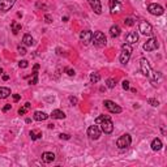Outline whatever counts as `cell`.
Listing matches in <instances>:
<instances>
[{
  "mask_svg": "<svg viewBox=\"0 0 167 167\" xmlns=\"http://www.w3.org/2000/svg\"><path fill=\"white\" fill-rule=\"evenodd\" d=\"M1 76H3V80H4V81H7L8 78H9V76H8V75H1Z\"/></svg>",
  "mask_w": 167,
  "mask_h": 167,
  "instance_id": "cell-41",
  "label": "cell"
},
{
  "mask_svg": "<svg viewBox=\"0 0 167 167\" xmlns=\"http://www.w3.org/2000/svg\"><path fill=\"white\" fill-rule=\"evenodd\" d=\"M140 71H141L142 75L146 76V77H149V78H151V76H153L151 65H150V63L145 59V57H142V59L140 60Z\"/></svg>",
  "mask_w": 167,
  "mask_h": 167,
  "instance_id": "cell-2",
  "label": "cell"
},
{
  "mask_svg": "<svg viewBox=\"0 0 167 167\" xmlns=\"http://www.w3.org/2000/svg\"><path fill=\"white\" fill-rule=\"evenodd\" d=\"M121 86H123V89H124V90H128V89H129V81L124 80L123 82H121Z\"/></svg>",
  "mask_w": 167,
  "mask_h": 167,
  "instance_id": "cell-32",
  "label": "cell"
},
{
  "mask_svg": "<svg viewBox=\"0 0 167 167\" xmlns=\"http://www.w3.org/2000/svg\"><path fill=\"white\" fill-rule=\"evenodd\" d=\"M140 32L144 35H151L153 28H151V25L149 22H146V21H141V22H140Z\"/></svg>",
  "mask_w": 167,
  "mask_h": 167,
  "instance_id": "cell-10",
  "label": "cell"
},
{
  "mask_svg": "<svg viewBox=\"0 0 167 167\" xmlns=\"http://www.w3.org/2000/svg\"><path fill=\"white\" fill-rule=\"evenodd\" d=\"M106 85H107V87H110V89H114V87L116 86V80H115V78H108V80L106 81Z\"/></svg>",
  "mask_w": 167,
  "mask_h": 167,
  "instance_id": "cell-26",
  "label": "cell"
},
{
  "mask_svg": "<svg viewBox=\"0 0 167 167\" xmlns=\"http://www.w3.org/2000/svg\"><path fill=\"white\" fill-rule=\"evenodd\" d=\"M11 107H12L11 105H7V106H4V107H3V112H7V111H9V110H11Z\"/></svg>",
  "mask_w": 167,
  "mask_h": 167,
  "instance_id": "cell-39",
  "label": "cell"
},
{
  "mask_svg": "<svg viewBox=\"0 0 167 167\" xmlns=\"http://www.w3.org/2000/svg\"><path fill=\"white\" fill-rule=\"evenodd\" d=\"M48 116H50V115H47L46 112H42V111L34 112V120H37V121H44L48 119Z\"/></svg>",
  "mask_w": 167,
  "mask_h": 167,
  "instance_id": "cell-17",
  "label": "cell"
},
{
  "mask_svg": "<svg viewBox=\"0 0 167 167\" xmlns=\"http://www.w3.org/2000/svg\"><path fill=\"white\" fill-rule=\"evenodd\" d=\"M107 118H110V116H108V115H102V116H98V118L95 119V123H97V124H99L103 119H107Z\"/></svg>",
  "mask_w": 167,
  "mask_h": 167,
  "instance_id": "cell-30",
  "label": "cell"
},
{
  "mask_svg": "<svg viewBox=\"0 0 167 167\" xmlns=\"http://www.w3.org/2000/svg\"><path fill=\"white\" fill-rule=\"evenodd\" d=\"M20 98H21L20 94H13V101H14V102H19Z\"/></svg>",
  "mask_w": 167,
  "mask_h": 167,
  "instance_id": "cell-38",
  "label": "cell"
},
{
  "mask_svg": "<svg viewBox=\"0 0 167 167\" xmlns=\"http://www.w3.org/2000/svg\"><path fill=\"white\" fill-rule=\"evenodd\" d=\"M69 101H71L72 103H77V98H76V97H71V98H69Z\"/></svg>",
  "mask_w": 167,
  "mask_h": 167,
  "instance_id": "cell-40",
  "label": "cell"
},
{
  "mask_svg": "<svg viewBox=\"0 0 167 167\" xmlns=\"http://www.w3.org/2000/svg\"><path fill=\"white\" fill-rule=\"evenodd\" d=\"M130 55H132V47H130V44L124 43L121 46V52H120V57H119L121 64H127L129 62Z\"/></svg>",
  "mask_w": 167,
  "mask_h": 167,
  "instance_id": "cell-1",
  "label": "cell"
},
{
  "mask_svg": "<svg viewBox=\"0 0 167 167\" xmlns=\"http://www.w3.org/2000/svg\"><path fill=\"white\" fill-rule=\"evenodd\" d=\"M11 95V89L9 87H4V86H0V99H4L8 98Z\"/></svg>",
  "mask_w": 167,
  "mask_h": 167,
  "instance_id": "cell-20",
  "label": "cell"
},
{
  "mask_svg": "<svg viewBox=\"0 0 167 167\" xmlns=\"http://www.w3.org/2000/svg\"><path fill=\"white\" fill-rule=\"evenodd\" d=\"M89 5L92 7V9L97 14H101L102 13V4L99 0H87Z\"/></svg>",
  "mask_w": 167,
  "mask_h": 167,
  "instance_id": "cell-13",
  "label": "cell"
},
{
  "mask_svg": "<svg viewBox=\"0 0 167 167\" xmlns=\"http://www.w3.org/2000/svg\"><path fill=\"white\" fill-rule=\"evenodd\" d=\"M51 116H52L54 119H64L65 114L62 110H54L52 112H51Z\"/></svg>",
  "mask_w": 167,
  "mask_h": 167,
  "instance_id": "cell-21",
  "label": "cell"
},
{
  "mask_svg": "<svg viewBox=\"0 0 167 167\" xmlns=\"http://www.w3.org/2000/svg\"><path fill=\"white\" fill-rule=\"evenodd\" d=\"M16 0H0V12H7L9 11L14 5Z\"/></svg>",
  "mask_w": 167,
  "mask_h": 167,
  "instance_id": "cell-12",
  "label": "cell"
},
{
  "mask_svg": "<svg viewBox=\"0 0 167 167\" xmlns=\"http://www.w3.org/2000/svg\"><path fill=\"white\" fill-rule=\"evenodd\" d=\"M19 65H20V68H28L29 63L26 62V60H21V62L19 63Z\"/></svg>",
  "mask_w": 167,
  "mask_h": 167,
  "instance_id": "cell-31",
  "label": "cell"
},
{
  "mask_svg": "<svg viewBox=\"0 0 167 167\" xmlns=\"http://www.w3.org/2000/svg\"><path fill=\"white\" fill-rule=\"evenodd\" d=\"M124 24H125L127 26H132L135 22H133V19H130V17H128V19L124 20Z\"/></svg>",
  "mask_w": 167,
  "mask_h": 167,
  "instance_id": "cell-29",
  "label": "cell"
},
{
  "mask_svg": "<svg viewBox=\"0 0 167 167\" xmlns=\"http://www.w3.org/2000/svg\"><path fill=\"white\" fill-rule=\"evenodd\" d=\"M30 137H32V140H38V138H41L42 137V132H35V130H32L30 132Z\"/></svg>",
  "mask_w": 167,
  "mask_h": 167,
  "instance_id": "cell-27",
  "label": "cell"
},
{
  "mask_svg": "<svg viewBox=\"0 0 167 167\" xmlns=\"http://www.w3.org/2000/svg\"><path fill=\"white\" fill-rule=\"evenodd\" d=\"M42 161L44 163H51L52 161H55V154L51 153V151H46V153L42 154Z\"/></svg>",
  "mask_w": 167,
  "mask_h": 167,
  "instance_id": "cell-16",
  "label": "cell"
},
{
  "mask_svg": "<svg viewBox=\"0 0 167 167\" xmlns=\"http://www.w3.org/2000/svg\"><path fill=\"white\" fill-rule=\"evenodd\" d=\"M59 138H62V140H69V138H71V136L67 135V133H60Z\"/></svg>",
  "mask_w": 167,
  "mask_h": 167,
  "instance_id": "cell-34",
  "label": "cell"
},
{
  "mask_svg": "<svg viewBox=\"0 0 167 167\" xmlns=\"http://www.w3.org/2000/svg\"><path fill=\"white\" fill-rule=\"evenodd\" d=\"M130 142H132V137H130V135H128V133H125V135L120 136L119 138H118L116 141V146L119 149H125L130 146Z\"/></svg>",
  "mask_w": 167,
  "mask_h": 167,
  "instance_id": "cell-4",
  "label": "cell"
},
{
  "mask_svg": "<svg viewBox=\"0 0 167 167\" xmlns=\"http://www.w3.org/2000/svg\"><path fill=\"white\" fill-rule=\"evenodd\" d=\"M149 105H151V106H154V107H157V106H159V102L157 101V99H154V98H150L149 99Z\"/></svg>",
  "mask_w": 167,
  "mask_h": 167,
  "instance_id": "cell-28",
  "label": "cell"
},
{
  "mask_svg": "<svg viewBox=\"0 0 167 167\" xmlns=\"http://www.w3.org/2000/svg\"><path fill=\"white\" fill-rule=\"evenodd\" d=\"M80 39H81V42L86 46V44H89L90 42H92V39H93V33L90 32V30H84V32H81V34H80Z\"/></svg>",
  "mask_w": 167,
  "mask_h": 167,
  "instance_id": "cell-11",
  "label": "cell"
},
{
  "mask_svg": "<svg viewBox=\"0 0 167 167\" xmlns=\"http://www.w3.org/2000/svg\"><path fill=\"white\" fill-rule=\"evenodd\" d=\"M30 106H32V105H30V103L28 102V103H25V107L26 108H28V110H29V108H30Z\"/></svg>",
  "mask_w": 167,
  "mask_h": 167,
  "instance_id": "cell-42",
  "label": "cell"
},
{
  "mask_svg": "<svg viewBox=\"0 0 167 167\" xmlns=\"http://www.w3.org/2000/svg\"><path fill=\"white\" fill-rule=\"evenodd\" d=\"M92 42L95 44L97 47H103V46H106V42H107V39H106V35L103 34L102 32H95L93 34Z\"/></svg>",
  "mask_w": 167,
  "mask_h": 167,
  "instance_id": "cell-3",
  "label": "cell"
},
{
  "mask_svg": "<svg viewBox=\"0 0 167 167\" xmlns=\"http://www.w3.org/2000/svg\"><path fill=\"white\" fill-rule=\"evenodd\" d=\"M65 72L68 76H75V71L72 68H65Z\"/></svg>",
  "mask_w": 167,
  "mask_h": 167,
  "instance_id": "cell-36",
  "label": "cell"
},
{
  "mask_svg": "<svg viewBox=\"0 0 167 167\" xmlns=\"http://www.w3.org/2000/svg\"><path fill=\"white\" fill-rule=\"evenodd\" d=\"M99 124H101V129L106 133V135H110V133H112V130H114V123H112L111 118L103 119Z\"/></svg>",
  "mask_w": 167,
  "mask_h": 167,
  "instance_id": "cell-5",
  "label": "cell"
},
{
  "mask_svg": "<svg viewBox=\"0 0 167 167\" xmlns=\"http://www.w3.org/2000/svg\"><path fill=\"white\" fill-rule=\"evenodd\" d=\"M103 105H105V107L107 108V110L110 111V112H112V114H120V112L123 111L120 106H118L116 103L110 101V99H106V101L103 102Z\"/></svg>",
  "mask_w": 167,
  "mask_h": 167,
  "instance_id": "cell-7",
  "label": "cell"
},
{
  "mask_svg": "<svg viewBox=\"0 0 167 167\" xmlns=\"http://www.w3.org/2000/svg\"><path fill=\"white\" fill-rule=\"evenodd\" d=\"M137 41H138V34L136 32H130L127 34V37H125V43L127 44H135V43H137Z\"/></svg>",
  "mask_w": 167,
  "mask_h": 167,
  "instance_id": "cell-14",
  "label": "cell"
},
{
  "mask_svg": "<svg viewBox=\"0 0 167 167\" xmlns=\"http://www.w3.org/2000/svg\"><path fill=\"white\" fill-rule=\"evenodd\" d=\"M17 50H19V54H21V55H25L26 54V48L24 46H19L17 47Z\"/></svg>",
  "mask_w": 167,
  "mask_h": 167,
  "instance_id": "cell-33",
  "label": "cell"
},
{
  "mask_svg": "<svg viewBox=\"0 0 167 167\" xmlns=\"http://www.w3.org/2000/svg\"><path fill=\"white\" fill-rule=\"evenodd\" d=\"M22 42H24L25 46H32V44L34 43V39H33V37L30 34H25L22 38Z\"/></svg>",
  "mask_w": 167,
  "mask_h": 167,
  "instance_id": "cell-22",
  "label": "cell"
},
{
  "mask_svg": "<svg viewBox=\"0 0 167 167\" xmlns=\"http://www.w3.org/2000/svg\"><path fill=\"white\" fill-rule=\"evenodd\" d=\"M87 136L92 140H98L101 137V129L98 125H90L87 129Z\"/></svg>",
  "mask_w": 167,
  "mask_h": 167,
  "instance_id": "cell-9",
  "label": "cell"
},
{
  "mask_svg": "<svg viewBox=\"0 0 167 167\" xmlns=\"http://www.w3.org/2000/svg\"><path fill=\"white\" fill-rule=\"evenodd\" d=\"M120 33H121V29L119 28L118 25H112L111 26V29H110V35L112 38H118L120 35Z\"/></svg>",
  "mask_w": 167,
  "mask_h": 167,
  "instance_id": "cell-19",
  "label": "cell"
},
{
  "mask_svg": "<svg viewBox=\"0 0 167 167\" xmlns=\"http://www.w3.org/2000/svg\"><path fill=\"white\" fill-rule=\"evenodd\" d=\"M151 150H154V151H158V150H161L162 149V141H161L159 138H154L153 141H151Z\"/></svg>",
  "mask_w": 167,
  "mask_h": 167,
  "instance_id": "cell-18",
  "label": "cell"
},
{
  "mask_svg": "<svg viewBox=\"0 0 167 167\" xmlns=\"http://www.w3.org/2000/svg\"><path fill=\"white\" fill-rule=\"evenodd\" d=\"M38 69H39V65L35 64V65H34V71H38Z\"/></svg>",
  "mask_w": 167,
  "mask_h": 167,
  "instance_id": "cell-43",
  "label": "cell"
},
{
  "mask_svg": "<svg viewBox=\"0 0 167 167\" xmlns=\"http://www.w3.org/2000/svg\"><path fill=\"white\" fill-rule=\"evenodd\" d=\"M110 9L112 13H116L121 9V4L119 0H110Z\"/></svg>",
  "mask_w": 167,
  "mask_h": 167,
  "instance_id": "cell-15",
  "label": "cell"
},
{
  "mask_svg": "<svg viewBox=\"0 0 167 167\" xmlns=\"http://www.w3.org/2000/svg\"><path fill=\"white\" fill-rule=\"evenodd\" d=\"M11 28H12L13 34H19V32L21 30V24H19L17 21H13V22L11 24Z\"/></svg>",
  "mask_w": 167,
  "mask_h": 167,
  "instance_id": "cell-23",
  "label": "cell"
},
{
  "mask_svg": "<svg viewBox=\"0 0 167 167\" xmlns=\"http://www.w3.org/2000/svg\"><path fill=\"white\" fill-rule=\"evenodd\" d=\"M1 75H3V69L0 68V76H1Z\"/></svg>",
  "mask_w": 167,
  "mask_h": 167,
  "instance_id": "cell-44",
  "label": "cell"
},
{
  "mask_svg": "<svg viewBox=\"0 0 167 167\" xmlns=\"http://www.w3.org/2000/svg\"><path fill=\"white\" fill-rule=\"evenodd\" d=\"M44 21H46L47 24H51L52 22V17H51L50 14H44Z\"/></svg>",
  "mask_w": 167,
  "mask_h": 167,
  "instance_id": "cell-35",
  "label": "cell"
},
{
  "mask_svg": "<svg viewBox=\"0 0 167 167\" xmlns=\"http://www.w3.org/2000/svg\"><path fill=\"white\" fill-rule=\"evenodd\" d=\"M157 48H158V41H157V38H154V37L148 39V41L144 43V50L148 51V52L157 50Z\"/></svg>",
  "mask_w": 167,
  "mask_h": 167,
  "instance_id": "cell-8",
  "label": "cell"
},
{
  "mask_svg": "<svg viewBox=\"0 0 167 167\" xmlns=\"http://www.w3.org/2000/svg\"><path fill=\"white\" fill-rule=\"evenodd\" d=\"M99 80H101V75H99V73H92V75H90V82H92V84L99 82Z\"/></svg>",
  "mask_w": 167,
  "mask_h": 167,
  "instance_id": "cell-24",
  "label": "cell"
},
{
  "mask_svg": "<svg viewBox=\"0 0 167 167\" xmlns=\"http://www.w3.org/2000/svg\"><path fill=\"white\" fill-rule=\"evenodd\" d=\"M26 111H28V108L24 106L22 108H20V110H19V114H20V115H24V114H26Z\"/></svg>",
  "mask_w": 167,
  "mask_h": 167,
  "instance_id": "cell-37",
  "label": "cell"
},
{
  "mask_svg": "<svg viewBox=\"0 0 167 167\" xmlns=\"http://www.w3.org/2000/svg\"><path fill=\"white\" fill-rule=\"evenodd\" d=\"M148 11H149V13L153 14V16H162V14L165 13V9H163L162 5L156 4V3H153V4H149Z\"/></svg>",
  "mask_w": 167,
  "mask_h": 167,
  "instance_id": "cell-6",
  "label": "cell"
},
{
  "mask_svg": "<svg viewBox=\"0 0 167 167\" xmlns=\"http://www.w3.org/2000/svg\"><path fill=\"white\" fill-rule=\"evenodd\" d=\"M29 84H30V85H35V84H38V73H37V71L33 72V76L30 77Z\"/></svg>",
  "mask_w": 167,
  "mask_h": 167,
  "instance_id": "cell-25",
  "label": "cell"
}]
</instances>
